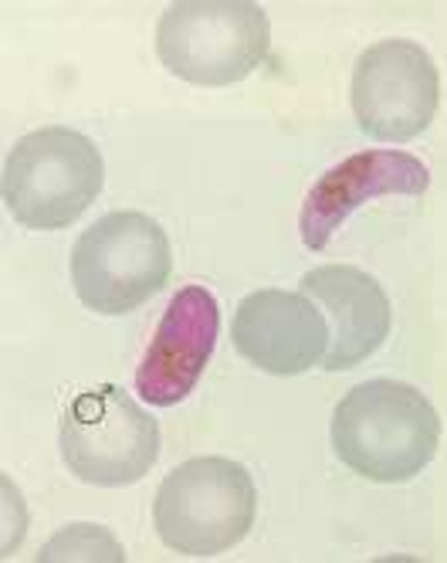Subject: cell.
<instances>
[{
	"label": "cell",
	"mask_w": 447,
	"mask_h": 563,
	"mask_svg": "<svg viewBox=\"0 0 447 563\" xmlns=\"http://www.w3.org/2000/svg\"><path fill=\"white\" fill-rule=\"evenodd\" d=\"M329 434L346 468L393 486L431 465L440 445V418L417 387L366 380L336 405Z\"/></svg>",
	"instance_id": "obj_1"
},
{
	"label": "cell",
	"mask_w": 447,
	"mask_h": 563,
	"mask_svg": "<svg viewBox=\"0 0 447 563\" xmlns=\"http://www.w3.org/2000/svg\"><path fill=\"white\" fill-rule=\"evenodd\" d=\"M258 493L252 472L217 455L177 465L159 482L153 527L163 547L183 556H217L255 527Z\"/></svg>",
	"instance_id": "obj_2"
},
{
	"label": "cell",
	"mask_w": 447,
	"mask_h": 563,
	"mask_svg": "<svg viewBox=\"0 0 447 563\" xmlns=\"http://www.w3.org/2000/svg\"><path fill=\"white\" fill-rule=\"evenodd\" d=\"M268 14L252 0H177L156 24L159 62L203 89L248 78L268 58Z\"/></svg>",
	"instance_id": "obj_3"
},
{
	"label": "cell",
	"mask_w": 447,
	"mask_h": 563,
	"mask_svg": "<svg viewBox=\"0 0 447 563\" xmlns=\"http://www.w3.org/2000/svg\"><path fill=\"white\" fill-rule=\"evenodd\" d=\"M102 180V153L89 136L45 126L14 143L4 159L0 194L18 224L31 231H62L96 205Z\"/></svg>",
	"instance_id": "obj_4"
},
{
	"label": "cell",
	"mask_w": 447,
	"mask_h": 563,
	"mask_svg": "<svg viewBox=\"0 0 447 563\" xmlns=\"http://www.w3.org/2000/svg\"><path fill=\"white\" fill-rule=\"evenodd\" d=\"M170 238L143 211L99 218L71 249V286L81 306L99 316L139 309L170 282Z\"/></svg>",
	"instance_id": "obj_5"
},
{
	"label": "cell",
	"mask_w": 447,
	"mask_h": 563,
	"mask_svg": "<svg viewBox=\"0 0 447 563\" xmlns=\"http://www.w3.org/2000/svg\"><path fill=\"white\" fill-rule=\"evenodd\" d=\"M65 468L89 486L119 489L139 482L159 455V424L136 400L115 387L102 384L81 390L58 431Z\"/></svg>",
	"instance_id": "obj_6"
},
{
	"label": "cell",
	"mask_w": 447,
	"mask_h": 563,
	"mask_svg": "<svg viewBox=\"0 0 447 563\" xmlns=\"http://www.w3.org/2000/svg\"><path fill=\"white\" fill-rule=\"evenodd\" d=\"M349 99L359 130L370 140L411 143L437 112V65L417 42L387 37L356 58Z\"/></svg>",
	"instance_id": "obj_7"
},
{
	"label": "cell",
	"mask_w": 447,
	"mask_h": 563,
	"mask_svg": "<svg viewBox=\"0 0 447 563\" xmlns=\"http://www.w3.org/2000/svg\"><path fill=\"white\" fill-rule=\"evenodd\" d=\"M231 340L252 367L275 377H295L322 364L329 350V323L309 296L261 289L241 299Z\"/></svg>",
	"instance_id": "obj_8"
},
{
	"label": "cell",
	"mask_w": 447,
	"mask_h": 563,
	"mask_svg": "<svg viewBox=\"0 0 447 563\" xmlns=\"http://www.w3.org/2000/svg\"><path fill=\"white\" fill-rule=\"evenodd\" d=\"M431 187V174L424 159L403 150H362L346 156L343 164L325 170L312 190L305 194V205L299 214L302 241L312 252H322L329 238L343 228V221L373 197H421Z\"/></svg>",
	"instance_id": "obj_9"
},
{
	"label": "cell",
	"mask_w": 447,
	"mask_h": 563,
	"mask_svg": "<svg viewBox=\"0 0 447 563\" xmlns=\"http://www.w3.org/2000/svg\"><path fill=\"white\" fill-rule=\"evenodd\" d=\"M221 336V309L217 299L203 286H187L170 299L163 312L153 343L143 353L136 371V390L146 405L170 408L197 387L203 367L211 364V353Z\"/></svg>",
	"instance_id": "obj_10"
},
{
	"label": "cell",
	"mask_w": 447,
	"mask_h": 563,
	"mask_svg": "<svg viewBox=\"0 0 447 563\" xmlns=\"http://www.w3.org/2000/svg\"><path fill=\"white\" fill-rule=\"evenodd\" d=\"M299 292L333 319L329 350L322 356V367L329 374L353 371L387 343L393 312L383 286L370 272L356 265H322L305 272Z\"/></svg>",
	"instance_id": "obj_11"
},
{
	"label": "cell",
	"mask_w": 447,
	"mask_h": 563,
	"mask_svg": "<svg viewBox=\"0 0 447 563\" xmlns=\"http://www.w3.org/2000/svg\"><path fill=\"white\" fill-rule=\"evenodd\" d=\"M41 563L52 560H126L122 547L109 537V530L96 527V522H75L65 533L52 537L37 553Z\"/></svg>",
	"instance_id": "obj_12"
}]
</instances>
